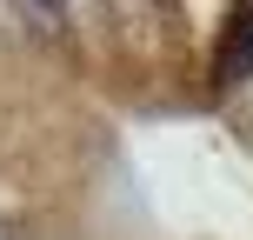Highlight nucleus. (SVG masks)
Returning a JSON list of instances; mask_svg holds the SVG:
<instances>
[{
    "label": "nucleus",
    "instance_id": "nucleus-1",
    "mask_svg": "<svg viewBox=\"0 0 253 240\" xmlns=\"http://www.w3.org/2000/svg\"><path fill=\"white\" fill-rule=\"evenodd\" d=\"M227 60H220V67H227V74H247V67H253V13H233V27H227Z\"/></svg>",
    "mask_w": 253,
    "mask_h": 240
}]
</instances>
